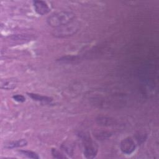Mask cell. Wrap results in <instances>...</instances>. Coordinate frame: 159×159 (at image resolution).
<instances>
[{"mask_svg":"<svg viewBox=\"0 0 159 159\" xmlns=\"http://www.w3.org/2000/svg\"><path fill=\"white\" fill-rule=\"evenodd\" d=\"M52 155L53 158H58V159H61V158H66V157L62 154L61 152H60L56 148H52L51 150Z\"/></svg>","mask_w":159,"mask_h":159,"instance_id":"11","label":"cell"},{"mask_svg":"<svg viewBox=\"0 0 159 159\" xmlns=\"http://www.w3.org/2000/svg\"><path fill=\"white\" fill-rule=\"evenodd\" d=\"M33 6L35 12L40 15L47 14L50 11L48 5L43 1H34Z\"/></svg>","mask_w":159,"mask_h":159,"instance_id":"5","label":"cell"},{"mask_svg":"<svg viewBox=\"0 0 159 159\" xmlns=\"http://www.w3.org/2000/svg\"><path fill=\"white\" fill-rule=\"evenodd\" d=\"M27 144V141L25 139H19L15 141H11L5 143V147L6 148H14L19 147H23Z\"/></svg>","mask_w":159,"mask_h":159,"instance_id":"6","label":"cell"},{"mask_svg":"<svg viewBox=\"0 0 159 159\" xmlns=\"http://www.w3.org/2000/svg\"><path fill=\"white\" fill-rule=\"evenodd\" d=\"M17 86V81L12 79H6L1 81V87L2 89L11 90L15 88Z\"/></svg>","mask_w":159,"mask_h":159,"instance_id":"7","label":"cell"},{"mask_svg":"<svg viewBox=\"0 0 159 159\" xmlns=\"http://www.w3.org/2000/svg\"><path fill=\"white\" fill-rule=\"evenodd\" d=\"M96 121L98 124L104 126L112 125H114L115 123V121L113 119L109 117H106V116H99L96 119Z\"/></svg>","mask_w":159,"mask_h":159,"instance_id":"9","label":"cell"},{"mask_svg":"<svg viewBox=\"0 0 159 159\" xmlns=\"http://www.w3.org/2000/svg\"><path fill=\"white\" fill-rule=\"evenodd\" d=\"M75 18V14L73 12L61 11L48 16L47 22L50 27L57 28L74 21Z\"/></svg>","mask_w":159,"mask_h":159,"instance_id":"1","label":"cell"},{"mask_svg":"<svg viewBox=\"0 0 159 159\" xmlns=\"http://www.w3.org/2000/svg\"><path fill=\"white\" fill-rule=\"evenodd\" d=\"M120 148L122 153L129 155L135 151L136 145L133 139H132L130 137H127L121 141Z\"/></svg>","mask_w":159,"mask_h":159,"instance_id":"4","label":"cell"},{"mask_svg":"<svg viewBox=\"0 0 159 159\" xmlns=\"http://www.w3.org/2000/svg\"><path fill=\"white\" fill-rule=\"evenodd\" d=\"M27 95L31 98L32 99L37 101H40V102H49L52 101V98H50L48 96L40 95L36 93H27Z\"/></svg>","mask_w":159,"mask_h":159,"instance_id":"8","label":"cell"},{"mask_svg":"<svg viewBox=\"0 0 159 159\" xmlns=\"http://www.w3.org/2000/svg\"><path fill=\"white\" fill-rule=\"evenodd\" d=\"M83 145L84 147V155L86 158H94L97 155L98 149L96 144L93 141L90 135L83 133L81 135Z\"/></svg>","mask_w":159,"mask_h":159,"instance_id":"3","label":"cell"},{"mask_svg":"<svg viewBox=\"0 0 159 159\" xmlns=\"http://www.w3.org/2000/svg\"><path fill=\"white\" fill-rule=\"evenodd\" d=\"M12 98L19 102H23L25 101V97L23 96V95H21V94H16V95H14L12 96Z\"/></svg>","mask_w":159,"mask_h":159,"instance_id":"12","label":"cell"},{"mask_svg":"<svg viewBox=\"0 0 159 159\" xmlns=\"http://www.w3.org/2000/svg\"><path fill=\"white\" fill-rule=\"evenodd\" d=\"M80 29L79 24L74 21L65 25L55 28L52 35L58 38H64L75 35Z\"/></svg>","mask_w":159,"mask_h":159,"instance_id":"2","label":"cell"},{"mask_svg":"<svg viewBox=\"0 0 159 159\" xmlns=\"http://www.w3.org/2000/svg\"><path fill=\"white\" fill-rule=\"evenodd\" d=\"M19 152L27 157V158H33V159H39V156L38 155V154L34 152H32V151H30V150H19Z\"/></svg>","mask_w":159,"mask_h":159,"instance_id":"10","label":"cell"}]
</instances>
